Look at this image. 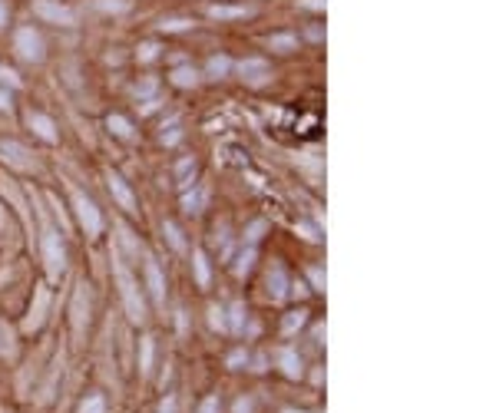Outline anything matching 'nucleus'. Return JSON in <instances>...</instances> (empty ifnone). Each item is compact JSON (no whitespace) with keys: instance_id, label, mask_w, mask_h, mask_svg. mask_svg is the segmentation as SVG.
Returning a JSON list of instances; mask_svg holds the SVG:
<instances>
[{"instance_id":"nucleus-1","label":"nucleus","mask_w":496,"mask_h":413,"mask_svg":"<svg viewBox=\"0 0 496 413\" xmlns=\"http://www.w3.org/2000/svg\"><path fill=\"white\" fill-rule=\"evenodd\" d=\"M116 281H119V291H123V304H126L129 321H136V324H140L142 317H146V308H142V298H140L136 281H133V275H129L123 264H116Z\"/></svg>"},{"instance_id":"nucleus-2","label":"nucleus","mask_w":496,"mask_h":413,"mask_svg":"<svg viewBox=\"0 0 496 413\" xmlns=\"http://www.w3.org/2000/svg\"><path fill=\"white\" fill-rule=\"evenodd\" d=\"M73 205H77V215H80V225L87 228V235H100L103 232V215L100 209L93 205V202L87 199V195H73Z\"/></svg>"},{"instance_id":"nucleus-3","label":"nucleus","mask_w":496,"mask_h":413,"mask_svg":"<svg viewBox=\"0 0 496 413\" xmlns=\"http://www.w3.org/2000/svg\"><path fill=\"white\" fill-rule=\"evenodd\" d=\"M43 255H47L50 275L57 278L66 268V251H63V245H60V235H57V232H43Z\"/></svg>"},{"instance_id":"nucleus-4","label":"nucleus","mask_w":496,"mask_h":413,"mask_svg":"<svg viewBox=\"0 0 496 413\" xmlns=\"http://www.w3.org/2000/svg\"><path fill=\"white\" fill-rule=\"evenodd\" d=\"M17 53L30 63H40L43 60V40L40 33H33V27H24V30H17Z\"/></svg>"},{"instance_id":"nucleus-5","label":"nucleus","mask_w":496,"mask_h":413,"mask_svg":"<svg viewBox=\"0 0 496 413\" xmlns=\"http://www.w3.org/2000/svg\"><path fill=\"white\" fill-rule=\"evenodd\" d=\"M33 10H37L40 17L53 20V24H73V10H70V7H63V3H53V0H37V3H33Z\"/></svg>"},{"instance_id":"nucleus-6","label":"nucleus","mask_w":496,"mask_h":413,"mask_svg":"<svg viewBox=\"0 0 496 413\" xmlns=\"http://www.w3.org/2000/svg\"><path fill=\"white\" fill-rule=\"evenodd\" d=\"M268 294H271V301H281L288 294V275H285L281 264H275V268L268 271Z\"/></svg>"},{"instance_id":"nucleus-7","label":"nucleus","mask_w":496,"mask_h":413,"mask_svg":"<svg viewBox=\"0 0 496 413\" xmlns=\"http://www.w3.org/2000/svg\"><path fill=\"white\" fill-rule=\"evenodd\" d=\"M110 192H113V199L126 209V212H136V199H133V192H129V186L123 182L119 176H110Z\"/></svg>"},{"instance_id":"nucleus-8","label":"nucleus","mask_w":496,"mask_h":413,"mask_svg":"<svg viewBox=\"0 0 496 413\" xmlns=\"http://www.w3.org/2000/svg\"><path fill=\"white\" fill-rule=\"evenodd\" d=\"M239 73H242L248 83H262L268 76V63L265 60H242L239 63Z\"/></svg>"},{"instance_id":"nucleus-9","label":"nucleus","mask_w":496,"mask_h":413,"mask_svg":"<svg viewBox=\"0 0 496 413\" xmlns=\"http://www.w3.org/2000/svg\"><path fill=\"white\" fill-rule=\"evenodd\" d=\"M146 278H149V291H153L156 304H163L165 301V281H163V271H159V264L156 262L146 264Z\"/></svg>"},{"instance_id":"nucleus-10","label":"nucleus","mask_w":496,"mask_h":413,"mask_svg":"<svg viewBox=\"0 0 496 413\" xmlns=\"http://www.w3.org/2000/svg\"><path fill=\"white\" fill-rule=\"evenodd\" d=\"M252 7H229V3L209 7V17H216V20H239V17H252Z\"/></svg>"},{"instance_id":"nucleus-11","label":"nucleus","mask_w":496,"mask_h":413,"mask_svg":"<svg viewBox=\"0 0 496 413\" xmlns=\"http://www.w3.org/2000/svg\"><path fill=\"white\" fill-rule=\"evenodd\" d=\"M30 129H37V136H43L47 142L57 139V129H53V119L43 113H30Z\"/></svg>"},{"instance_id":"nucleus-12","label":"nucleus","mask_w":496,"mask_h":413,"mask_svg":"<svg viewBox=\"0 0 496 413\" xmlns=\"http://www.w3.org/2000/svg\"><path fill=\"white\" fill-rule=\"evenodd\" d=\"M281 367H285V374L288 377H301V361H298V354H294L292 347L281 351Z\"/></svg>"},{"instance_id":"nucleus-13","label":"nucleus","mask_w":496,"mask_h":413,"mask_svg":"<svg viewBox=\"0 0 496 413\" xmlns=\"http://www.w3.org/2000/svg\"><path fill=\"white\" fill-rule=\"evenodd\" d=\"M268 47H271V50L288 53V50L298 47V37H292V33H275V37H268Z\"/></svg>"},{"instance_id":"nucleus-14","label":"nucleus","mask_w":496,"mask_h":413,"mask_svg":"<svg viewBox=\"0 0 496 413\" xmlns=\"http://www.w3.org/2000/svg\"><path fill=\"white\" fill-rule=\"evenodd\" d=\"M195 278H199V288H209V262L202 251H195Z\"/></svg>"},{"instance_id":"nucleus-15","label":"nucleus","mask_w":496,"mask_h":413,"mask_svg":"<svg viewBox=\"0 0 496 413\" xmlns=\"http://www.w3.org/2000/svg\"><path fill=\"white\" fill-rule=\"evenodd\" d=\"M106 410V400H103L100 393H89L87 400H83V407H80V413H103Z\"/></svg>"},{"instance_id":"nucleus-16","label":"nucleus","mask_w":496,"mask_h":413,"mask_svg":"<svg viewBox=\"0 0 496 413\" xmlns=\"http://www.w3.org/2000/svg\"><path fill=\"white\" fill-rule=\"evenodd\" d=\"M172 83H176V87H192V83H195V70H189V66H179L176 73H172Z\"/></svg>"},{"instance_id":"nucleus-17","label":"nucleus","mask_w":496,"mask_h":413,"mask_svg":"<svg viewBox=\"0 0 496 413\" xmlns=\"http://www.w3.org/2000/svg\"><path fill=\"white\" fill-rule=\"evenodd\" d=\"M0 152H3V156H10L13 163H20V165L27 163V159H24V156H27V149H20L17 142H0Z\"/></svg>"},{"instance_id":"nucleus-18","label":"nucleus","mask_w":496,"mask_h":413,"mask_svg":"<svg viewBox=\"0 0 496 413\" xmlns=\"http://www.w3.org/2000/svg\"><path fill=\"white\" fill-rule=\"evenodd\" d=\"M301 324H305V311H292L288 317H285V324L281 327H285V334H292V331H298Z\"/></svg>"},{"instance_id":"nucleus-19","label":"nucleus","mask_w":496,"mask_h":413,"mask_svg":"<svg viewBox=\"0 0 496 413\" xmlns=\"http://www.w3.org/2000/svg\"><path fill=\"white\" fill-rule=\"evenodd\" d=\"M209 73H212V76H225V73H229V60H225V57H212V60H209Z\"/></svg>"},{"instance_id":"nucleus-20","label":"nucleus","mask_w":496,"mask_h":413,"mask_svg":"<svg viewBox=\"0 0 496 413\" xmlns=\"http://www.w3.org/2000/svg\"><path fill=\"white\" fill-rule=\"evenodd\" d=\"M199 205H202V192H192V195H182V209L186 212H199Z\"/></svg>"},{"instance_id":"nucleus-21","label":"nucleus","mask_w":496,"mask_h":413,"mask_svg":"<svg viewBox=\"0 0 496 413\" xmlns=\"http://www.w3.org/2000/svg\"><path fill=\"white\" fill-rule=\"evenodd\" d=\"M110 129H113L116 136H129L133 129H129V123L123 119V116H110Z\"/></svg>"},{"instance_id":"nucleus-22","label":"nucleus","mask_w":496,"mask_h":413,"mask_svg":"<svg viewBox=\"0 0 496 413\" xmlns=\"http://www.w3.org/2000/svg\"><path fill=\"white\" fill-rule=\"evenodd\" d=\"M245 324V304H232V331H242Z\"/></svg>"},{"instance_id":"nucleus-23","label":"nucleus","mask_w":496,"mask_h":413,"mask_svg":"<svg viewBox=\"0 0 496 413\" xmlns=\"http://www.w3.org/2000/svg\"><path fill=\"white\" fill-rule=\"evenodd\" d=\"M165 235H169V241H172V245H176L179 251L186 248V241H182V232H179V228L172 225V222H165Z\"/></svg>"},{"instance_id":"nucleus-24","label":"nucleus","mask_w":496,"mask_h":413,"mask_svg":"<svg viewBox=\"0 0 496 413\" xmlns=\"http://www.w3.org/2000/svg\"><path fill=\"white\" fill-rule=\"evenodd\" d=\"M153 367V340H142V370Z\"/></svg>"},{"instance_id":"nucleus-25","label":"nucleus","mask_w":496,"mask_h":413,"mask_svg":"<svg viewBox=\"0 0 496 413\" xmlns=\"http://www.w3.org/2000/svg\"><path fill=\"white\" fill-rule=\"evenodd\" d=\"M0 80H3V83H10V87H13V89L20 87V76L13 73V70H3V66H0Z\"/></svg>"},{"instance_id":"nucleus-26","label":"nucleus","mask_w":496,"mask_h":413,"mask_svg":"<svg viewBox=\"0 0 496 413\" xmlns=\"http://www.w3.org/2000/svg\"><path fill=\"white\" fill-rule=\"evenodd\" d=\"M100 7H103V10H126L129 3H126V0H100Z\"/></svg>"},{"instance_id":"nucleus-27","label":"nucleus","mask_w":496,"mask_h":413,"mask_svg":"<svg viewBox=\"0 0 496 413\" xmlns=\"http://www.w3.org/2000/svg\"><path fill=\"white\" fill-rule=\"evenodd\" d=\"M311 285H315V291H324V271L321 268H311Z\"/></svg>"},{"instance_id":"nucleus-28","label":"nucleus","mask_w":496,"mask_h":413,"mask_svg":"<svg viewBox=\"0 0 496 413\" xmlns=\"http://www.w3.org/2000/svg\"><path fill=\"white\" fill-rule=\"evenodd\" d=\"M199 413H218V397H209V400L199 407Z\"/></svg>"},{"instance_id":"nucleus-29","label":"nucleus","mask_w":496,"mask_h":413,"mask_svg":"<svg viewBox=\"0 0 496 413\" xmlns=\"http://www.w3.org/2000/svg\"><path fill=\"white\" fill-rule=\"evenodd\" d=\"M212 317H209V321H212V327H218V331H222V327H225V317H222V311H218V308H212Z\"/></svg>"},{"instance_id":"nucleus-30","label":"nucleus","mask_w":496,"mask_h":413,"mask_svg":"<svg viewBox=\"0 0 496 413\" xmlns=\"http://www.w3.org/2000/svg\"><path fill=\"white\" fill-rule=\"evenodd\" d=\"M248 268H252V251H245L242 258H239V275H245Z\"/></svg>"},{"instance_id":"nucleus-31","label":"nucleus","mask_w":496,"mask_h":413,"mask_svg":"<svg viewBox=\"0 0 496 413\" xmlns=\"http://www.w3.org/2000/svg\"><path fill=\"white\" fill-rule=\"evenodd\" d=\"M73 321H77V327H83V291L77 294V314H73Z\"/></svg>"},{"instance_id":"nucleus-32","label":"nucleus","mask_w":496,"mask_h":413,"mask_svg":"<svg viewBox=\"0 0 496 413\" xmlns=\"http://www.w3.org/2000/svg\"><path fill=\"white\" fill-rule=\"evenodd\" d=\"M140 57H142V60H153V57H156V47H153V43H146V47L140 50Z\"/></svg>"},{"instance_id":"nucleus-33","label":"nucleus","mask_w":496,"mask_h":413,"mask_svg":"<svg viewBox=\"0 0 496 413\" xmlns=\"http://www.w3.org/2000/svg\"><path fill=\"white\" fill-rule=\"evenodd\" d=\"M172 410H176V400H172V397H165L163 407H159V413H172Z\"/></svg>"},{"instance_id":"nucleus-34","label":"nucleus","mask_w":496,"mask_h":413,"mask_svg":"<svg viewBox=\"0 0 496 413\" xmlns=\"http://www.w3.org/2000/svg\"><path fill=\"white\" fill-rule=\"evenodd\" d=\"M235 413H252V403H248V400H239V403H235Z\"/></svg>"},{"instance_id":"nucleus-35","label":"nucleus","mask_w":496,"mask_h":413,"mask_svg":"<svg viewBox=\"0 0 496 413\" xmlns=\"http://www.w3.org/2000/svg\"><path fill=\"white\" fill-rule=\"evenodd\" d=\"M0 110H10V96H7L3 89H0Z\"/></svg>"},{"instance_id":"nucleus-36","label":"nucleus","mask_w":496,"mask_h":413,"mask_svg":"<svg viewBox=\"0 0 496 413\" xmlns=\"http://www.w3.org/2000/svg\"><path fill=\"white\" fill-rule=\"evenodd\" d=\"M7 24V7H3V0H0V27Z\"/></svg>"},{"instance_id":"nucleus-37","label":"nucleus","mask_w":496,"mask_h":413,"mask_svg":"<svg viewBox=\"0 0 496 413\" xmlns=\"http://www.w3.org/2000/svg\"><path fill=\"white\" fill-rule=\"evenodd\" d=\"M301 3H308V7H324V0H301Z\"/></svg>"},{"instance_id":"nucleus-38","label":"nucleus","mask_w":496,"mask_h":413,"mask_svg":"<svg viewBox=\"0 0 496 413\" xmlns=\"http://www.w3.org/2000/svg\"><path fill=\"white\" fill-rule=\"evenodd\" d=\"M285 413H301V410H285Z\"/></svg>"}]
</instances>
